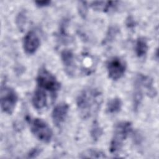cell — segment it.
<instances>
[{"label": "cell", "instance_id": "6da1fadb", "mask_svg": "<svg viewBox=\"0 0 159 159\" xmlns=\"http://www.w3.org/2000/svg\"><path fill=\"white\" fill-rule=\"evenodd\" d=\"M102 99V93L97 88L89 87L82 90L76 98V106L81 117L88 119L97 114Z\"/></svg>", "mask_w": 159, "mask_h": 159}, {"label": "cell", "instance_id": "7a4b0ae2", "mask_svg": "<svg viewBox=\"0 0 159 159\" xmlns=\"http://www.w3.org/2000/svg\"><path fill=\"white\" fill-rule=\"evenodd\" d=\"M143 93L151 98L155 97L157 94L156 89L153 87V80L148 76L139 74L135 78L133 93V107L135 111L141 104Z\"/></svg>", "mask_w": 159, "mask_h": 159}, {"label": "cell", "instance_id": "3957f363", "mask_svg": "<svg viewBox=\"0 0 159 159\" xmlns=\"http://www.w3.org/2000/svg\"><path fill=\"white\" fill-rule=\"evenodd\" d=\"M37 88L49 93L53 100L60 89V83L57 78L45 68H41L36 78Z\"/></svg>", "mask_w": 159, "mask_h": 159}, {"label": "cell", "instance_id": "277c9868", "mask_svg": "<svg viewBox=\"0 0 159 159\" xmlns=\"http://www.w3.org/2000/svg\"><path fill=\"white\" fill-rule=\"evenodd\" d=\"M132 129V124L129 121H121L116 125L109 147L112 154H117L120 151Z\"/></svg>", "mask_w": 159, "mask_h": 159}, {"label": "cell", "instance_id": "5b68a950", "mask_svg": "<svg viewBox=\"0 0 159 159\" xmlns=\"http://www.w3.org/2000/svg\"><path fill=\"white\" fill-rule=\"evenodd\" d=\"M27 120L32 133L38 140L45 143L50 142L53 136V132L45 121L41 119H32L30 117H27Z\"/></svg>", "mask_w": 159, "mask_h": 159}, {"label": "cell", "instance_id": "8992f818", "mask_svg": "<svg viewBox=\"0 0 159 159\" xmlns=\"http://www.w3.org/2000/svg\"><path fill=\"white\" fill-rule=\"evenodd\" d=\"M18 101V96L15 90L6 86H2L1 89V108L2 112L11 114Z\"/></svg>", "mask_w": 159, "mask_h": 159}, {"label": "cell", "instance_id": "52a82bcc", "mask_svg": "<svg viewBox=\"0 0 159 159\" xmlns=\"http://www.w3.org/2000/svg\"><path fill=\"white\" fill-rule=\"evenodd\" d=\"M106 68L109 78L116 81L124 76L127 69V64L122 58L113 57L107 61Z\"/></svg>", "mask_w": 159, "mask_h": 159}, {"label": "cell", "instance_id": "ba28073f", "mask_svg": "<svg viewBox=\"0 0 159 159\" xmlns=\"http://www.w3.org/2000/svg\"><path fill=\"white\" fill-rule=\"evenodd\" d=\"M40 44V39L33 30L29 31L24 38L23 48L25 53L29 55L34 54L39 48Z\"/></svg>", "mask_w": 159, "mask_h": 159}, {"label": "cell", "instance_id": "9c48e42d", "mask_svg": "<svg viewBox=\"0 0 159 159\" xmlns=\"http://www.w3.org/2000/svg\"><path fill=\"white\" fill-rule=\"evenodd\" d=\"M69 111V106L66 102H61L57 104L52 113V118L53 124L57 127H60L65 122Z\"/></svg>", "mask_w": 159, "mask_h": 159}, {"label": "cell", "instance_id": "30bf717a", "mask_svg": "<svg viewBox=\"0 0 159 159\" xmlns=\"http://www.w3.org/2000/svg\"><path fill=\"white\" fill-rule=\"evenodd\" d=\"M61 58L65 66V70L67 74L73 75L76 68L75 57L71 50H64L61 53Z\"/></svg>", "mask_w": 159, "mask_h": 159}, {"label": "cell", "instance_id": "8fae6325", "mask_svg": "<svg viewBox=\"0 0 159 159\" xmlns=\"http://www.w3.org/2000/svg\"><path fill=\"white\" fill-rule=\"evenodd\" d=\"M48 94L43 89L37 88L35 90L32 102L34 107L37 110H42L44 109L48 104Z\"/></svg>", "mask_w": 159, "mask_h": 159}, {"label": "cell", "instance_id": "7c38bea8", "mask_svg": "<svg viewBox=\"0 0 159 159\" xmlns=\"http://www.w3.org/2000/svg\"><path fill=\"white\" fill-rule=\"evenodd\" d=\"M117 3V1H93L90 3V6L94 10L108 12L113 9Z\"/></svg>", "mask_w": 159, "mask_h": 159}, {"label": "cell", "instance_id": "4fadbf2b", "mask_svg": "<svg viewBox=\"0 0 159 159\" xmlns=\"http://www.w3.org/2000/svg\"><path fill=\"white\" fill-rule=\"evenodd\" d=\"M148 46L146 39L144 37H139L135 43V51L138 57H142L147 53Z\"/></svg>", "mask_w": 159, "mask_h": 159}, {"label": "cell", "instance_id": "5bb4252c", "mask_svg": "<svg viewBox=\"0 0 159 159\" xmlns=\"http://www.w3.org/2000/svg\"><path fill=\"white\" fill-rule=\"evenodd\" d=\"M122 106V102L121 99L117 97L114 98L108 101L106 106V112L111 114L117 113L121 110Z\"/></svg>", "mask_w": 159, "mask_h": 159}, {"label": "cell", "instance_id": "9a60e30c", "mask_svg": "<svg viewBox=\"0 0 159 159\" xmlns=\"http://www.w3.org/2000/svg\"><path fill=\"white\" fill-rule=\"evenodd\" d=\"M79 157L81 158H104L107 157L105 153L101 150L94 148H89L83 151L80 154Z\"/></svg>", "mask_w": 159, "mask_h": 159}, {"label": "cell", "instance_id": "2e32d148", "mask_svg": "<svg viewBox=\"0 0 159 159\" xmlns=\"http://www.w3.org/2000/svg\"><path fill=\"white\" fill-rule=\"evenodd\" d=\"M102 130L101 129L98 124L97 122H95L93 124L91 129V134L93 139L95 140H98L100 137V136L102 135Z\"/></svg>", "mask_w": 159, "mask_h": 159}, {"label": "cell", "instance_id": "e0dca14e", "mask_svg": "<svg viewBox=\"0 0 159 159\" xmlns=\"http://www.w3.org/2000/svg\"><path fill=\"white\" fill-rule=\"evenodd\" d=\"M78 10L81 16L84 17L86 15L87 11H88L86 2H84V1L80 2L78 4Z\"/></svg>", "mask_w": 159, "mask_h": 159}, {"label": "cell", "instance_id": "ac0fdd59", "mask_svg": "<svg viewBox=\"0 0 159 159\" xmlns=\"http://www.w3.org/2000/svg\"><path fill=\"white\" fill-rule=\"evenodd\" d=\"M117 32H118V29H116V27H113L110 28V29L108 30V33L107 34V36H106V38L105 40L106 41L111 40L116 36V35L117 34Z\"/></svg>", "mask_w": 159, "mask_h": 159}, {"label": "cell", "instance_id": "d6986e66", "mask_svg": "<svg viewBox=\"0 0 159 159\" xmlns=\"http://www.w3.org/2000/svg\"><path fill=\"white\" fill-rule=\"evenodd\" d=\"M25 16L24 13L20 12L17 17V24L19 27L20 29H22V27L24 25L23 24L25 22Z\"/></svg>", "mask_w": 159, "mask_h": 159}, {"label": "cell", "instance_id": "ffe728a7", "mask_svg": "<svg viewBox=\"0 0 159 159\" xmlns=\"http://www.w3.org/2000/svg\"><path fill=\"white\" fill-rule=\"evenodd\" d=\"M35 3L39 7H45L50 4L51 1H35Z\"/></svg>", "mask_w": 159, "mask_h": 159}, {"label": "cell", "instance_id": "44dd1931", "mask_svg": "<svg viewBox=\"0 0 159 159\" xmlns=\"http://www.w3.org/2000/svg\"><path fill=\"white\" fill-rule=\"evenodd\" d=\"M40 151L38 148H34L32 149L30 153H29V157H35L36 155H38Z\"/></svg>", "mask_w": 159, "mask_h": 159}]
</instances>
